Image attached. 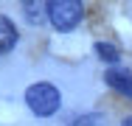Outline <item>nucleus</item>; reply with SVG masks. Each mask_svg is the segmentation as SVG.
Here are the masks:
<instances>
[{
	"instance_id": "obj_3",
	"label": "nucleus",
	"mask_w": 132,
	"mask_h": 126,
	"mask_svg": "<svg viewBox=\"0 0 132 126\" xmlns=\"http://www.w3.org/2000/svg\"><path fill=\"white\" fill-rule=\"evenodd\" d=\"M104 78H107V84H110L115 93H121V95L132 98V73L112 67V70H107V76H104Z\"/></svg>"
},
{
	"instance_id": "obj_5",
	"label": "nucleus",
	"mask_w": 132,
	"mask_h": 126,
	"mask_svg": "<svg viewBox=\"0 0 132 126\" xmlns=\"http://www.w3.org/2000/svg\"><path fill=\"white\" fill-rule=\"evenodd\" d=\"M96 53H98V59H104L110 65H115L121 59V50L115 48V45H110V42H96Z\"/></svg>"
},
{
	"instance_id": "obj_1",
	"label": "nucleus",
	"mask_w": 132,
	"mask_h": 126,
	"mask_svg": "<svg viewBox=\"0 0 132 126\" xmlns=\"http://www.w3.org/2000/svg\"><path fill=\"white\" fill-rule=\"evenodd\" d=\"M26 104H28V109H31L34 115L48 118V115H53V112L59 109L62 95H59V90H56L53 84L39 81V84H31V87L26 90Z\"/></svg>"
},
{
	"instance_id": "obj_4",
	"label": "nucleus",
	"mask_w": 132,
	"mask_h": 126,
	"mask_svg": "<svg viewBox=\"0 0 132 126\" xmlns=\"http://www.w3.org/2000/svg\"><path fill=\"white\" fill-rule=\"evenodd\" d=\"M17 39H20L17 25L11 23L9 17H3V14H0V53H9V50L17 45Z\"/></svg>"
},
{
	"instance_id": "obj_2",
	"label": "nucleus",
	"mask_w": 132,
	"mask_h": 126,
	"mask_svg": "<svg viewBox=\"0 0 132 126\" xmlns=\"http://www.w3.org/2000/svg\"><path fill=\"white\" fill-rule=\"evenodd\" d=\"M45 14L56 31H73L84 17V6L76 0H53L45 6Z\"/></svg>"
},
{
	"instance_id": "obj_6",
	"label": "nucleus",
	"mask_w": 132,
	"mask_h": 126,
	"mask_svg": "<svg viewBox=\"0 0 132 126\" xmlns=\"http://www.w3.org/2000/svg\"><path fill=\"white\" fill-rule=\"evenodd\" d=\"M26 17L37 25L42 17H45V6H39V3H26Z\"/></svg>"
},
{
	"instance_id": "obj_7",
	"label": "nucleus",
	"mask_w": 132,
	"mask_h": 126,
	"mask_svg": "<svg viewBox=\"0 0 132 126\" xmlns=\"http://www.w3.org/2000/svg\"><path fill=\"white\" fill-rule=\"evenodd\" d=\"M70 126H93V118H90V115H84V118H79V121H73Z\"/></svg>"
},
{
	"instance_id": "obj_8",
	"label": "nucleus",
	"mask_w": 132,
	"mask_h": 126,
	"mask_svg": "<svg viewBox=\"0 0 132 126\" xmlns=\"http://www.w3.org/2000/svg\"><path fill=\"white\" fill-rule=\"evenodd\" d=\"M121 126H132V118H127V121H124V123H121Z\"/></svg>"
}]
</instances>
